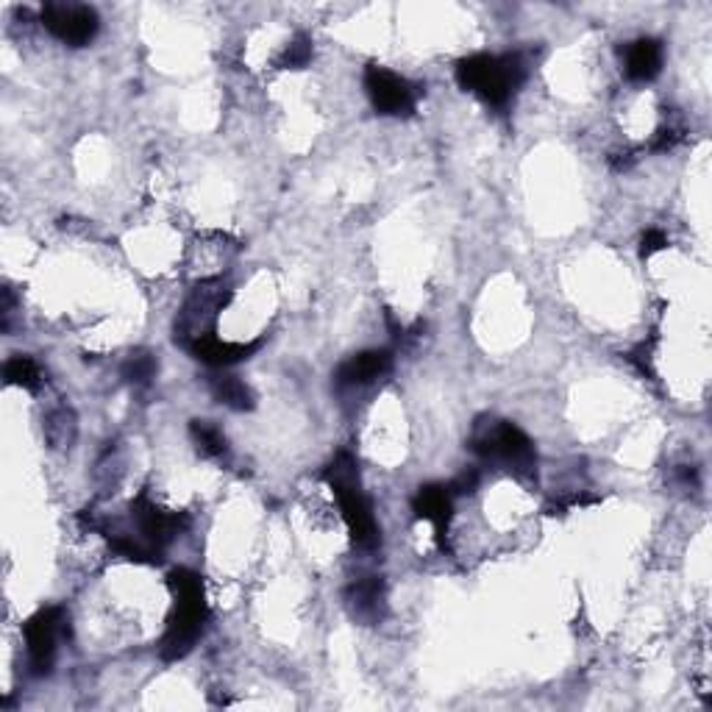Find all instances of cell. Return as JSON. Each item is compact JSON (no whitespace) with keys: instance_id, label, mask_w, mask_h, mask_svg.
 <instances>
[{"instance_id":"obj_22","label":"cell","mask_w":712,"mask_h":712,"mask_svg":"<svg viewBox=\"0 0 712 712\" xmlns=\"http://www.w3.org/2000/svg\"><path fill=\"white\" fill-rule=\"evenodd\" d=\"M679 140H681V134H679V129H674V126H668V129H660L657 137H654V142H651V151H660V154H665V151H671V147H674Z\"/></svg>"},{"instance_id":"obj_6","label":"cell","mask_w":712,"mask_h":712,"mask_svg":"<svg viewBox=\"0 0 712 712\" xmlns=\"http://www.w3.org/2000/svg\"><path fill=\"white\" fill-rule=\"evenodd\" d=\"M68 632V615L62 607H45L25 620V649H28V663L37 676H45L54 671L56 651L59 640Z\"/></svg>"},{"instance_id":"obj_5","label":"cell","mask_w":712,"mask_h":712,"mask_svg":"<svg viewBox=\"0 0 712 712\" xmlns=\"http://www.w3.org/2000/svg\"><path fill=\"white\" fill-rule=\"evenodd\" d=\"M228 301H232V289L221 278H210V282L198 284L190 298H187L185 309L178 312L176 343L190 348L198 340L217 334V318H221L223 307Z\"/></svg>"},{"instance_id":"obj_7","label":"cell","mask_w":712,"mask_h":712,"mask_svg":"<svg viewBox=\"0 0 712 712\" xmlns=\"http://www.w3.org/2000/svg\"><path fill=\"white\" fill-rule=\"evenodd\" d=\"M365 93L373 109L384 117H410L418 106V86L379 64L365 70Z\"/></svg>"},{"instance_id":"obj_20","label":"cell","mask_w":712,"mask_h":712,"mask_svg":"<svg viewBox=\"0 0 712 712\" xmlns=\"http://www.w3.org/2000/svg\"><path fill=\"white\" fill-rule=\"evenodd\" d=\"M665 246H668V237H665L660 228H649V232L643 234V240H640V257L649 259L651 253L663 251Z\"/></svg>"},{"instance_id":"obj_11","label":"cell","mask_w":712,"mask_h":712,"mask_svg":"<svg viewBox=\"0 0 712 712\" xmlns=\"http://www.w3.org/2000/svg\"><path fill=\"white\" fill-rule=\"evenodd\" d=\"M262 348V340H251V343H228V340H221L217 334L212 337H203L198 343H192L190 354L201 363L212 365V368H228V365H237L242 359H251L257 351Z\"/></svg>"},{"instance_id":"obj_15","label":"cell","mask_w":712,"mask_h":712,"mask_svg":"<svg viewBox=\"0 0 712 712\" xmlns=\"http://www.w3.org/2000/svg\"><path fill=\"white\" fill-rule=\"evenodd\" d=\"M192 442H195L198 454L210 456V460H223L228 454V442L223 431L210 420H192L190 424Z\"/></svg>"},{"instance_id":"obj_10","label":"cell","mask_w":712,"mask_h":712,"mask_svg":"<svg viewBox=\"0 0 712 712\" xmlns=\"http://www.w3.org/2000/svg\"><path fill=\"white\" fill-rule=\"evenodd\" d=\"M390 368H393L390 351H363V354H354L345 363H340V368L334 370V381L340 388H363V384L388 376Z\"/></svg>"},{"instance_id":"obj_12","label":"cell","mask_w":712,"mask_h":712,"mask_svg":"<svg viewBox=\"0 0 712 712\" xmlns=\"http://www.w3.org/2000/svg\"><path fill=\"white\" fill-rule=\"evenodd\" d=\"M660 70H663V45L657 39L643 37L627 45V50H624V73H627V79L643 84V81L657 79Z\"/></svg>"},{"instance_id":"obj_4","label":"cell","mask_w":712,"mask_h":712,"mask_svg":"<svg viewBox=\"0 0 712 712\" xmlns=\"http://www.w3.org/2000/svg\"><path fill=\"white\" fill-rule=\"evenodd\" d=\"M467 446L485 460H498L510 465L518 476H534V471H537V454H534L532 440L510 420L479 418L473 424Z\"/></svg>"},{"instance_id":"obj_14","label":"cell","mask_w":712,"mask_h":712,"mask_svg":"<svg viewBox=\"0 0 712 712\" xmlns=\"http://www.w3.org/2000/svg\"><path fill=\"white\" fill-rule=\"evenodd\" d=\"M212 393L221 404L232 406L237 412L253 410V393L248 390V384L237 376H212Z\"/></svg>"},{"instance_id":"obj_16","label":"cell","mask_w":712,"mask_h":712,"mask_svg":"<svg viewBox=\"0 0 712 712\" xmlns=\"http://www.w3.org/2000/svg\"><path fill=\"white\" fill-rule=\"evenodd\" d=\"M3 376H7V384L32 390V393H37L39 384H43V370H39V365L34 363L32 356H12L7 368H3Z\"/></svg>"},{"instance_id":"obj_2","label":"cell","mask_w":712,"mask_h":712,"mask_svg":"<svg viewBox=\"0 0 712 712\" xmlns=\"http://www.w3.org/2000/svg\"><path fill=\"white\" fill-rule=\"evenodd\" d=\"M325 485L332 487L334 498L340 503L345 523H348L351 541L359 548H376L379 546V526H376L373 507H370L368 496L359 482V467H356L354 454L343 451L334 456V462L325 467L323 473Z\"/></svg>"},{"instance_id":"obj_13","label":"cell","mask_w":712,"mask_h":712,"mask_svg":"<svg viewBox=\"0 0 712 712\" xmlns=\"http://www.w3.org/2000/svg\"><path fill=\"white\" fill-rule=\"evenodd\" d=\"M345 602H348V609L354 618L376 624V620L381 618V609H384V584L376 577L359 579V582H354L348 588Z\"/></svg>"},{"instance_id":"obj_1","label":"cell","mask_w":712,"mask_h":712,"mask_svg":"<svg viewBox=\"0 0 712 712\" xmlns=\"http://www.w3.org/2000/svg\"><path fill=\"white\" fill-rule=\"evenodd\" d=\"M173 593V613L167 618L165 638L159 643V654L165 663H176V660L187 657L198 638L203 634L206 618H210V607H206V596H203V579L190 568H176L167 577Z\"/></svg>"},{"instance_id":"obj_18","label":"cell","mask_w":712,"mask_h":712,"mask_svg":"<svg viewBox=\"0 0 712 712\" xmlns=\"http://www.w3.org/2000/svg\"><path fill=\"white\" fill-rule=\"evenodd\" d=\"M312 62V39L298 34L287 48L282 50V56L276 59L278 70H301Z\"/></svg>"},{"instance_id":"obj_17","label":"cell","mask_w":712,"mask_h":712,"mask_svg":"<svg viewBox=\"0 0 712 712\" xmlns=\"http://www.w3.org/2000/svg\"><path fill=\"white\" fill-rule=\"evenodd\" d=\"M154 376H156V359L147 354V351H137V354H131L129 359H126L123 379L129 381V384H134V388H147Z\"/></svg>"},{"instance_id":"obj_19","label":"cell","mask_w":712,"mask_h":712,"mask_svg":"<svg viewBox=\"0 0 712 712\" xmlns=\"http://www.w3.org/2000/svg\"><path fill=\"white\" fill-rule=\"evenodd\" d=\"M45 435H48V440L54 449H64V446H70L75 437L73 412H68V410L54 412V415L48 418V424H45Z\"/></svg>"},{"instance_id":"obj_9","label":"cell","mask_w":712,"mask_h":712,"mask_svg":"<svg viewBox=\"0 0 712 712\" xmlns=\"http://www.w3.org/2000/svg\"><path fill=\"white\" fill-rule=\"evenodd\" d=\"M412 510L420 521H429L435 526L437 543L446 546V532H449L451 515H454V493H451V487L424 485L412 498Z\"/></svg>"},{"instance_id":"obj_3","label":"cell","mask_w":712,"mask_h":712,"mask_svg":"<svg viewBox=\"0 0 712 712\" xmlns=\"http://www.w3.org/2000/svg\"><path fill=\"white\" fill-rule=\"evenodd\" d=\"M526 79V70L518 56H467L456 64V81L462 90L479 95L490 106H507L512 93Z\"/></svg>"},{"instance_id":"obj_8","label":"cell","mask_w":712,"mask_h":712,"mask_svg":"<svg viewBox=\"0 0 712 712\" xmlns=\"http://www.w3.org/2000/svg\"><path fill=\"white\" fill-rule=\"evenodd\" d=\"M39 17L56 39H62L64 45H73V48H84L93 43L100 28L98 12L93 7H81V3H45Z\"/></svg>"},{"instance_id":"obj_21","label":"cell","mask_w":712,"mask_h":712,"mask_svg":"<svg viewBox=\"0 0 712 712\" xmlns=\"http://www.w3.org/2000/svg\"><path fill=\"white\" fill-rule=\"evenodd\" d=\"M476 485H479V473H476V471H462L449 487H451V493H454V496H465V493L476 490Z\"/></svg>"}]
</instances>
